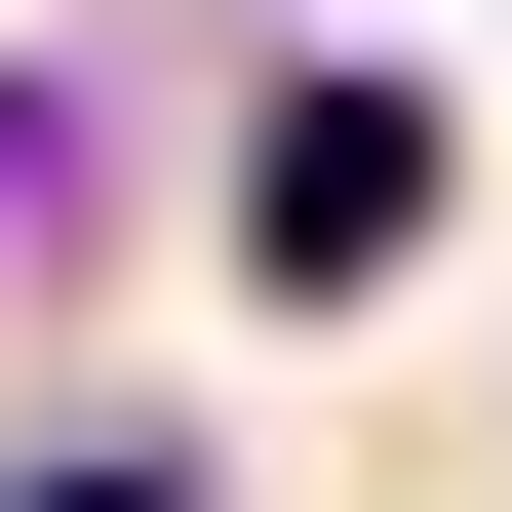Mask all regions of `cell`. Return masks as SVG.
Listing matches in <instances>:
<instances>
[{"label": "cell", "mask_w": 512, "mask_h": 512, "mask_svg": "<svg viewBox=\"0 0 512 512\" xmlns=\"http://www.w3.org/2000/svg\"><path fill=\"white\" fill-rule=\"evenodd\" d=\"M237 237H276V276H316V316H355V276H394V237H434V119H394V79H316V119H276V158H237Z\"/></svg>", "instance_id": "6da1fadb"}, {"label": "cell", "mask_w": 512, "mask_h": 512, "mask_svg": "<svg viewBox=\"0 0 512 512\" xmlns=\"http://www.w3.org/2000/svg\"><path fill=\"white\" fill-rule=\"evenodd\" d=\"M40 197H79V119H40V79H0V237H40Z\"/></svg>", "instance_id": "7a4b0ae2"}, {"label": "cell", "mask_w": 512, "mask_h": 512, "mask_svg": "<svg viewBox=\"0 0 512 512\" xmlns=\"http://www.w3.org/2000/svg\"><path fill=\"white\" fill-rule=\"evenodd\" d=\"M40 512H197V473H40Z\"/></svg>", "instance_id": "3957f363"}]
</instances>
